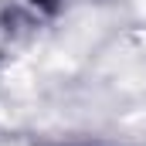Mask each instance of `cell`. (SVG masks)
Instances as JSON below:
<instances>
[{
    "mask_svg": "<svg viewBox=\"0 0 146 146\" xmlns=\"http://www.w3.org/2000/svg\"><path fill=\"white\" fill-rule=\"evenodd\" d=\"M34 3H44V7H51V0H34Z\"/></svg>",
    "mask_w": 146,
    "mask_h": 146,
    "instance_id": "1",
    "label": "cell"
}]
</instances>
